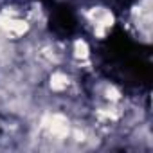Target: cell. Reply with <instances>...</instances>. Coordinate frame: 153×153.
I'll use <instances>...</instances> for the list:
<instances>
[{"mask_svg":"<svg viewBox=\"0 0 153 153\" xmlns=\"http://www.w3.org/2000/svg\"><path fill=\"white\" fill-rule=\"evenodd\" d=\"M72 58L76 59V61H79V63H83V61H88L90 59V45L83 40V38H78V40H74L72 42Z\"/></svg>","mask_w":153,"mask_h":153,"instance_id":"obj_2","label":"cell"},{"mask_svg":"<svg viewBox=\"0 0 153 153\" xmlns=\"http://www.w3.org/2000/svg\"><path fill=\"white\" fill-rule=\"evenodd\" d=\"M47 85H49V90H51V92H54V94H63V92H67V90L70 88L72 79H70V76H68L67 72H63V70H52L51 76H49Z\"/></svg>","mask_w":153,"mask_h":153,"instance_id":"obj_1","label":"cell"}]
</instances>
